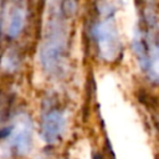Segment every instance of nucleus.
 Segmentation results:
<instances>
[{"label":"nucleus","instance_id":"nucleus-1","mask_svg":"<svg viewBox=\"0 0 159 159\" xmlns=\"http://www.w3.org/2000/svg\"><path fill=\"white\" fill-rule=\"evenodd\" d=\"M61 2H55L48 6V15L45 25V34L39 50V61L43 71L53 73L58 71L67 47L66 30Z\"/></svg>","mask_w":159,"mask_h":159},{"label":"nucleus","instance_id":"nucleus-2","mask_svg":"<svg viewBox=\"0 0 159 159\" xmlns=\"http://www.w3.org/2000/svg\"><path fill=\"white\" fill-rule=\"evenodd\" d=\"M91 32L101 57L106 61L114 60L119 53L120 41L117 26L113 21V16L103 17L102 20L94 22Z\"/></svg>","mask_w":159,"mask_h":159},{"label":"nucleus","instance_id":"nucleus-3","mask_svg":"<svg viewBox=\"0 0 159 159\" xmlns=\"http://www.w3.org/2000/svg\"><path fill=\"white\" fill-rule=\"evenodd\" d=\"M9 148L17 155H26L32 145V122L25 113H19L10 124V133L6 138Z\"/></svg>","mask_w":159,"mask_h":159},{"label":"nucleus","instance_id":"nucleus-4","mask_svg":"<svg viewBox=\"0 0 159 159\" xmlns=\"http://www.w3.org/2000/svg\"><path fill=\"white\" fill-rule=\"evenodd\" d=\"M66 129V117L62 111L50 109L41 119V137L47 144H55Z\"/></svg>","mask_w":159,"mask_h":159},{"label":"nucleus","instance_id":"nucleus-5","mask_svg":"<svg viewBox=\"0 0 159 159\" xmlns=\"http://www.w3.org/2000/svg\"><path fill=\"white\" fill-rule=\"evenodd\" d=\"M26 22V10L21 4H16L7 11L6 17V35L10 39L20 36Z\"/></svg>","mask_w":159,"mask_h":159}]
</instances>
